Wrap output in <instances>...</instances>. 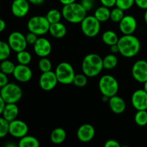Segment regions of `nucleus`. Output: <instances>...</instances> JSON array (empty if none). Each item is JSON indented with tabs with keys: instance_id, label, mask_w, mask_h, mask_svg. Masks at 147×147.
<instances>
[{
	"instance_id": "obj_23",
	"label": "nucleus",
	"mask_w": 147,
	"mask_h": 147,
	"mask_svg": "<svg viewBox=\"0 0 147 147\" xmlns=\"http://www.w3.org/2000/svg\"><path fill=\"white\" fill-rule=\"evenodd\" d=\"M110 8L103 5L96 9L94 12L95 17L100 22H105L110 20Z\"/></svg>"
},
{
	"instance_id": "obj_33",
	"label": "nucleus",
	"mask_w": 147,
	"mask_h": 147,
	"mask_svg": "<svg viewBox=\"0 0 147 147\" xmlns=\"http://www.w3.org/2000/svg\"><path fill=\"white\" fill-rule=\"evenodd\" d=\"M88 76H86L84 73L76 74L73 80V84L79 88H83L86 86L88 83Z\"/></svg>"
},
{
	"instance_id": "obj_11",
	"label": "nucleus",
	"mask_w": 147,
	"mask_h": 147,
	"mask_svg": "<svg viewBox=\"0 0 147 147\" xmlns=\"http://www.w3.org/2000/svg\"><path fill=\"white\" fill-rule=\"evenodd\" d=\"M57 83L58 80L55 73L52 70L42 73L39 80V85L45 91H50L53 90L56 87Z\"/></svg>"
},
{
	"instance_id": "obj_50",
	"label": "nucleus",
	"mask_w": 147,
	"mask_h": 147,
	"mask_svg": "<svg viewBox=\"0 0 147 147\" xmlns=\"http://www.w3.org/2000/svg\"><path fill=\"white\" fill-rule=\"evenodd\" d=\"M0 9H1V7H0Z\"/></svg>"
},
{
	"instance_id": "obj_44",
	"label": "nucleus",
	"mask_w": 147,
	"mask_h": 147,
	"mask_svg": "<svg viewBox=\"0 0 147 147\" xmlns=\"http://www.w3.org/2000/svg\"><path fill=\"white\" fill-rule=\"evenodd\" d=\"M5 101L3 100V98H1V96H0V115L2 114L3 110H4V108L5 106Z\"/></svg>"
},
{
	"instance_id": "obj_16",
	"label": "nucleus",
	"mask_w": 147,
	"mask_h": 147,
	"mask_svg": "<svg viewBox=\"0 0 147 147\" xmlns=\"http://www.w3.org/2000/svg\"><path fill=\"white\" fill-rule=\"evenodd\" d=\"M13 76L14 78L21 83H27L32 78V71L31 68L27 65L18 64L15 66Z\"/></svg>"
},
{
	"instance_id": "obj_45",
	"label": "nucleus",
	"mask_w": 147,
	"mask_h": 147,
	"mask_svg": "<svg viewBox=\"0 0 147 147\" xmlns=\"http://www.w3.org/2000/svg\"><path fill=\"white\" fill-rule=\"evenodd\" d=\"M110 47H111V52L113 54H116V53H119V47H118L117 44L110 46Z\"/></svg>"
},
{
	"instance_id": "obj_4",
	"label": "nucleus",
	"mask_w": 147,
	"mask_h": 147,
	"mask_svg": "<svg viewBox=\"0 0 147 147\" xmlns=\"http://www.w3.org/2000/svg\"><path fill=\"white\" fill-rule=\"evenodd\" d=\"M98 88L103 96L111 98L117 94L119 86L117 80L111 75H104L100 78Z\"/></svg>"
},
{
	"instance_id": "obj_41",
	"label": "nucleus",
	"mask_w": 147,
	"mask_h": 147,
	"mask_svg": "<svg viewBox=\"0 0 147 147\" xmlns=\"http://www.w3.org/2000/svg\"><path fill=\"white\" fill-rule=\"evenodd\" d=\"M105 147H120L121 144L119 143V142L114 140V139H109L106 141L104 144Z\"/></svg>"
},
{
	"instance_id": "obj_14",
	"label": "nucleus",
	"mask_w": 147,
	"mask_h": 147,
	"mask_svg": "<svg viewBox=\"0 0 147 147\" xmlns=\"http://www.w3.org/2000/svg\"><path fill=\"white\" fill-rule=\"evenodd\" d=\"M131 103L136 110H147V93L144 89L135 90L131 96Z\"/></svg>"
},
{
	"instance_id": "obj_30",
	"label": "nucleus",
	"mask_w": 147,
	"mask_h": 147,
	"mask_svg": "<svg viewBox=\"0 0 147 147\" xmlns=\"http://www.w3.org/2000/svg\"><path fill=\"white\" fill-rule=\"evenodd\" d=\"M17 60L19 64L28 65L32 61V55L29 52L25 50L17 53Z\"/></svg>"
},
{
	"instance_id": "obj_32",
	"label": "nucleus",
	"mask_w": 147,
	"mask_h": 147,
	"mask_svg": "<svg viewBox=\"0 0 147 147\" xmlns=\"http://www.w3.org/2000/svg\"><path fill=\"white\" fill-rule=\"evenodd\" d=\"M11 50L8 42L0 40V61L8 58L11 54Z\"/></svg>"
},
{
	"instance_id": "obj_35",
	"label": "nucleus",
	"mask_w": 147,
	"mask_h": 147,
	"mask_svg": "<svg viewBox=\"0 0 147 147\" xmlns=\"http://www.w3.org/2000/svg\"><path fill=\"white\" fill-rule=\"evenodd\" d=\"M135 4V0H116V7L123 11H126L131 8Z\"/></svg>"
},
{
	"instance_id": "obj_31",
	"label": "nucleus",
	"mask_w": 147,
	"mask_h": 147,
	"mask_svg": "<svg viewBox=\"0 0 147 147\" xmlns=\"http://www.w3.org/2000/svg\"><path fill=\"white\" fill-rule=\"evenodd\" d=\"M124 16V11L121 9L119 7H116L111 10L110 20L113 22L119 23Z\"/></svg>"
},
{
	"instance_id": "obj_9",
	"label": "nucleus",
	"mask_w": 147,
	"mask_h": 147,
	"mask_svg": "<svg viewBox=\"0 0 147 147\" xmlns=\"http://www.w3.org/2000/svg\"><path fill=\"white\" fill-rule=\"evenodd\" d=\"M8 42L11 50L19 53L26 50L27 46L26 37L22 32L18 31L12 32L8 37Z\"/></svg>"
},
{
	"instance_id": "obj_3",
	"label": "nucleus",
	"mask_w": 147,
	"mask_h": 147,
	"mask_svg": "<svg viewBox=\"0 0 147 147\" xmlns=\"http://www.w3.org/2000/svg\"><path fill=\"white\" fill-rule=\"evenodd\" d=\"M62 15L65 20L72 24H78L87 16V11L80 3L74 2L63 6Z\"/></svg>"
},
{
	"instance_id": "obj_38",
	"label": "nucleus",
	"mask_w": 147,
	"mask_h": 147,
	"mask_svg": "<svg viewBox=\"0 0 147 147\" xmlns=\"http://www.w3.org/2000/svg\"><path fill=\"white\" fill-rule=\"evenodd\" d=\"M80 4L83 5V7L86 9V11H90L94 7L95 1L94 0H81Z\"/></svg>"
},
{
	"instance_id": "obj_46",
	"label": "nucleus",
	"mask_w": 147,
	"mask_h": 147,
	"mask_svg": "<svg viewBox=\"0 0 147 147\" xmlns=\"http://www.w3.org/2000/svg\"><path fill=\"white\" fill-rule=\"evenodd\" d=\"M6 28V22L4 20L0 19V32L4 31Z\"/></svg>"
},
{
	"instance_id": "obj_48",
	"label": "nucleus",
	"mask_w": 147,
	"mask_h": 147,
	"mask_svg": "<svg viewBox=\"0 0 147 147\" xmlns=\"http://www.w3.org/2000/svg\"><path fill=\"white\" fill-rule=\"evenodd\" d=\"M144 18L145 22H146V24H147V9H146V11H145L144 17Z\"/></svg>"
},
{
	"instance_id": "obj_36",
	"label": "nucleus",
	"mask_w": 147,
	"mask_h": 147,
	"mask_svg": "<svg viewBox=\"0 0 147 147\" xmlns=\"http://www.w3.org/2000/svg\"><path fill=\"white\" fill-rule=\"evenodd\" d=\"M9 122L7 121L3 116H0V139L5 137L9 134Z\"/></svg>"
},
{
	"instance_id": "obj_15",
	"label": "nucleus",
	"mask_w": 147,
	"mask_h": 147,
	"mask_svg": "<svg viewBox=\"0 0 147 147\" xmlns=\"http://www.w3.org/2000/svg\"><path fill=\"white\" fill-rule=\"evenodd\" d=\"M35 54L40 57H47L52 52V45L47 39L40 37L33 45Z\"/></svg>"
},
{
	"instance_id": "obj_28",
	"label": "nucleus",
	"mask_w": 147,
	"mask_h": 147,
	"mask_svg": "<svg viewBox=\"0 0 147 147\" xmlns=\"http://www.w3.org/2000/svg\"><path fill=\"white\" fill-rule=\"evenodd\" d=\"M15 66L13 62L6 59L2 60L0 63V70L7 75H11L13 74Z\"/></svg>"
},
{
	"instance_id": "obj_2",
	"label": "nucleus",
	"mask_w": 147,
	"mask_h": 147,
	"mask_svg": "<svg viewBox=\"0 0 147 147\" xmlns=\"http://www.w3.org/2000/svg\"><path fill=\"white\" fill-rule=\"evenodd\" d=\"M82 71L88 78L98 76L103 69V58L99 55L90 53L87 55L82 61Z\"/></svg>"
},
{
	"instance_id": "obj_26",
	"label": "nucleus",
	"mask_w": 147,
	"mask_h": 147,
	"mask_svg": "<svg viewBox=\"0 0 147 147\" xmlns=\"http://www.w3.org/2000/svg\"><path fill=\"white\" fill-rule=\"evenodd\" d=\"M118 64V58L115 54H109L103 59V68L106 70H112L116 67Z\"/></svg>"
},
{
	"instance_id": "obj_51",
	"label": "nucleus",
	"mask_w": 147,
	"mask_h": 147,
	"mask_svg": "<svg viewBox=\"0 0 147 147\" xmlns=\"http://www.w3.org/2000/svg\"><path fill=\"white\" fill-rule=\"evenodd\" d=\"M0 90H1V88H0Z\"/></svg>"
},
{
	"instance_id": "obj_19",
	"label": "nucleus",
	"mask_w": 147,
	"mask_h": 147,
	"mask_svg": "<svg viewBox=\"0 0 147 147\" xmlns=\"http://www.w3.org/2000/svg\"><path fill=\"white\" fill-rule=\"evenodd\" d=\"M109 104L111 111L115 114H121L126 110V104L125 100L116 95L109 98Z\"/></svg>"
},
{
	"instance_id": "obj_8",
	"label": "nucleus",
	"mask_w": 147,
	"mask_h": 147,
	"mask_svg": "<svg viewBox=\"0 0 147 147\" xmlns=\"http://www.w3.org/2000/svg\"><path fill=\"white\" fill-rule=\"evenodd\" d=\"M80 28L85 35L88 37H94L100 32V22L94 15L86 16L80 22Z\"/></svg>"
},
{
	"instance_id": "obj_21",
	"label": "nucleus",
	"mask_w": 147,
	"mask_h": 147,
	"mask_svg": "<svg viewBox=\"0 0 147 147\" xmlns=\"http://www.w3.org/2000/svg\"><path fill=\"white\" fill-rule=\"evenodd\" d=\"M48 32L55 38L60 39L65 36L67 33V28L64 24L59 22L50 24Z\"/></svg>"
},
{
	"instance_id": "obj_5",
	"label": "nucleus",
	"mask_w": 147,
	"mask_h": 147,
	"mask_svg": "<svg viewBox=\"0 0 147 147\" xmlns=\"http://www.w3.org/2000/svg\"><path fill=\"white\" fill-rule=\"evenodd\" d=\"M21 88L14 83H8L0 90V96L6 103H17L22 97Z\"/></svg>"
},
{
	"instance_id": "obj_12",
	"label": "nucleus",
	"mask_w": 147,
	"mask_h": 147,
	"mask_svg": "<svg viewBox=\"0 0 147 147\" xmlns=\"http://www.w3.org/2000/svg\"><path fill=\"white\" fill-rule=\"evenodd\" d=\"M131 74L135 80L141 83L147 81V61L139 60L133 65Z\"/></svg>"
},
{
	"instance_id": "obj_39",
	"label": "nucleus",
	"mask_w": 147,
	"mask_h": 147,
	"mask_svg": "<svg viewBox=\"0 0 147 147\" xmlns=\"http://www.w3.org/2000/svg\"><path fill=\"white\" fill-rule=\"evenodd\" d=\"M8 75L5 74L4 73L1 72L0 70V88L4 87V86L7 84L9 83V80H8V77H7Z\"/></svg>"
},
{
	"instance_id": "obj_18",
	"label": "nucleus",
	"mask_w": 147,
	"mask_h": 147,
	"mask_svg": "<svg viewBox=\"0 0 147 147\" xmlns=\"http://www.w3.org/2000/svg\"><path fill=\"white\" fill-rule=\"evenodd\" d=\"M95 134H96V131L91 124L84 123L78 129L76 135L80 142L83 143H87V142H90L94 138Z\"/></svg>"
},
{
	"instance_id": "obj_20",
	"label": "nucleus",
	"mask_w": 147,
	"mask_h": 147,
	"mask_svg": "<svg viewBox=\"0 0 147 147\" xmlns=\"http://www.w3.org/2000/svg\"><path fill=\"white\" fill-rule=\"evenodd\" d=\"M1 115L9 122L17 119L19 115V108L17 103H6Z\"/></svg>"
},
{
	"instance_id": "obj_22",
	"label": "nucleus",
	"mask_w": 147,
	"mask_h": 147,
	"mask_svg": "<svg viewBox=\"0 0 147 147\" xmlns=\"http://www.w3.org/2000/svg\"><path fill=\"white\" fill-rule=\"evenodd\" d=\"M66 131L63 128H55L50 134V140L54 144H60L66 139Z\"/></svg>"
},
{
	"instance_id": "obj_37",
	"label": "nucleus",
	"mask_w": 147,
	"mask_h": 147,
	"mask_svg": "<svg viewBox=\"0 0 147 147\" xmlns=\"http://www.w3.org/2000/svg\"><path fill=\"white\" fill-rule=\"evenodd\" d=\"M37 36L38 35H37V34H34V33L31 32H30L29 33H27V34L25 35L26 40H27V44L34 45V43L36 42V41L37 40V39H38Z\"/></svg>"
},
{
	"instance_id": "obj_10",
	"label": "nucleus",
	"mask_w": 147,
	"mask_h": 147,
	"mask_svg": "<svg viewBox=\"0 0 147 147\" xmlns=\"http://www.w3.org/2000/svg\"><path fill=\"white\" fill-rule=\"evenodd\" d=\"M28 125L24 121L19 119H14L9 122V134L17 139H21L28 134Z\"/></svg>"
},
{
	"instance_id": "obj_40",
	"label": "nucleus",
	"mask_w": 147,
	"mask_h": 147,
	"mask_svg": "<svg viewBox=\"0 0 147 147\" xmlns=\"http://www.w3.org/2000/svg\"><path fill=\"white\" fill-rule=\"evenodd\" d=\"M100 2L103 6L109 8H112L116 6V0H100Z\"/></svg>"
},
{
	"instance_id": "obj_29",
	"label": "nucleus",
	"mask_w": 147,
	"mask_h": 147,
	"mask_svg": "<svg viewBox=\"0 0 147 147\" xmlns=\"http://www.w3.org/2000/svg\"><path fill=\"white\" fill-rule=\"evenodd\" d=\"M134 121L139 126H145L147 125V111H137L134 116Z\"/></svg>"
},
{
	"instance_id": "obj_49",
	"label": "nucleus",
	"mask_w": 147,
	"mask_h": 147,
	"mask_svg": "<svg viewBox=\"0 0 147 147\" xmlns=\"http://www.w3.org/2000/svg\"><path fill=\"white\" fill-rule=\"evenodd\" d=\"M144 90L147 93V81L144 83Z\"/></svg>"
},
{
	"instance_id": "obj_6",
	"label": "nucleus",
	"mask_w": 147,
	"mask_h": 147,
	"mask_svg": "<svg viewBox=\"0 0 147 147\" xmlns=\"http://www.w3.org/2000/svg\"><path fill=\"white\" fill-rule=\"evenodd\" d=\"M50 23L45 16H34L29 20L27 22V29L31 32L38 36L45 34L49 32Z\"/></svg>"
},
{
	"instance_id": "obj_43",
	"label": "nucleus",
	"mask_w": 147,
	"mask_h": 147,
	"mask_svg": "<svg viewBox=\"0 0 147 147\" xmlns=\"http://www.w3.org/2000/svg\"><path fill=\"white\" fill-rule=\"evenodd\" d=\"M45 0H28L29 2L32 4H34V5H41L43 3L45 2Z\"/></svg>"
},
{
	"instance_id": "obj_42",
	"label": "nucleus",
	"mask_w": 147,
	"mask_h": 147,
	"mask_svg": "<svg viewBox=\"0 0 147 147\" xmlns=\"http://www.w3.org/2000/svg\"><path fill=\"white\" fill-rule=\"evenodd\" d=\"M135 4L142 9H147V0H135Z\"/></svg>"
},
{
	"instance_id": "obj_34",
	"label": "nucleus",
	"mask_w": 147,
	"mask_h": 147,
	"mask_svg": "<svg viewBox=\"0 0 147 147\" xmlns=\"http://www.w3.org/2000/svg\"><path fill=\"white\" fill-rule=\"evenodd\" d=\"M38 67L40 71L44 73L51 70L52 69V63L47 57H41L38 63Z\"/></svg>"
},
{
	"instance_id": "obj_1",
	"label": "nucleus",
	"mask_w": 147,
	"mask_h": 147,
	"mask_svg": "<svg viewBox=\"0 0 147 147\" xmlns=\"http://www.w3.org/2000/svg\"><path fill=\"white\" fill-rule=\"evenodd\" d=\"M117 45L119 53L127 58L135 57L141 49L140 41L134 34H123L119 38Z\"/></svg>"
},
{
	"instance_id": "obj_13",
	"label": "nucleus",
	"mask_w": 147,
	"mask_h": 147,
	"mask_svg": "<svg viewBox=\"0 0 147 147\" xmlns=\"http://www.w3.org/2000/svg\"><path fill=\"white\" fill-rule=\"evenodd\" d=\"M119 24V30L123 34H133L137 28V21L131 15H125Z\"/></svg>"
},
{
	"instance_id": "obj_24",
	"label": "nucleus",
	"mask_w": 147,
	"mask_h": 147,
	"mask_svg": "<svg viewBox=\"0 0 147 147\" xmlns=\"http://www.w3.org/2000/svg\"><path fill=\"white\" fill-rule=\"evenodd\" d=\"M119 37L117 34L113 30H107L105 31L102 34V41L106 45L111 46L113 45H116L119 42Z\"/></svg>"
},
{
	"instance_id": "obj_7",
	"label": "nucleus",
	"mask_w": 147,
	"mask_h": 147,
	"mask_svg": "<svg viewBox=\"0 0 147 147\" xmlns=\"http://www.w3.org/2000/svg\"><path fill=\"white\" fill-rule=\"evenodd\" d=\"M55 73L58 83L63 85H69L73 83L76 73L73 67L69 63L62 62L59 63Z\"/></svg>"
},
{
	"instance_id": "obj_17",
	"label": "nucleus",
	"mask_w": 147,
	"mask_h": 147,
	"mask_svg": "<svg viewBox=\"0 0 147 147\" xmlns=\"http://www.w3.org/2000/svg\"><path fill=\"white\" fill-rule=\"evenodd\" d=\"M30 4L28 0H13L11 6V13L18 18L25 17L30 11Z\"/></svg>"
},
{
	"instance_id": "obj_27",
	"label": "nucleus",
	"mask_w": 147,
	"mask_h": 147,
	"mask_svg": "<svg viewBox=\"0 0 147 147\" xmlns=\"http://www.w3.org/2000/svg\"><path fill=\"white\" fill-rule=\"evenodd\" d=\"M62 12H60L59 10L56 9H52L47 11V14L45 15L46 18L47 19L49 22L51 24L57 23L60 22V20L62 18Z\"/></svg>"
},
{
	"instance_id": "obj_47",
	"label": "nucleus",
	"mask_w": 147,
	"mask_h": 147,
	"mask_svg": "<svg viewBox=\"0 0 147 147\" xmlns=\"http://www.w3.org/2000/svg\"><path fill=\"white\" fill-rule=\"evenodd\" d=\"M60 2L63 4V6L64 5H67V4H72V3L76 2V0H59Z\"/></svg>"
},
{
	"instance_id": "obj_25",
	"label": "nucleus",
	"mask_w": 147,
	"mask_h": 147,
	"mask_svg": "<svg viewBox=\"0 0 147 147\" xmlns=\"http://www.w3.org/2000/svg\"><path fill=\"white\" fill-rule=\"evenodd\" d=\"M39 146L40 142L38 139L34 136H29L27 134L20 139L18 142L19 147H38Z\"/></svg>"
}]
</instances>
